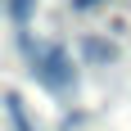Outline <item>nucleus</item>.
<instances>
[{
	"label": "nucleus",
	"mask_w": 131,
	"mask_h": 131,
	"mask_svg": "<svg viewBox=\"0 0 131 131\" xmlns=\"http://www.w3.org/2000/svg\"><path fill=\"white\" fill-rule=\"evenodd\" d=\"M77 5H81V9H91V5H100V0H77Z\"/></svg>",
	"instance_id": "obj_3"
},
{
	"label": "nucleus",
	"mask_w": 131,
	"mask_h": 131,
	"mask_svg": "<svg viewBox=\"0 0 131 131\" xmlns=\"http://www.w3.org/2000/svg\"><path fill=\"white\" fill-rule=\"evenodd\" d=\"M27 50L36 59V77L45 81L50 91H63L68 81H72V63H68V54L59 50V45H32V41H27Z\"/></svg>",
	"instance_id": "obj_1"
},
{
	"label": "nucleus",
	"mask_w": 131,
	"mask_h": 131,
	"mask_svg": "<svg viewBox=\"0 0 131 131\" xmlns=\"http://www.w3.org/2000/svg\"><path fill=\"white\" fill-rule=\"evenodd\" d=\"M5 9H9L14 23H27V14H32V0H5Z\"/></svg>",
	"instance_id": "obj_2"
}]
</instances>
